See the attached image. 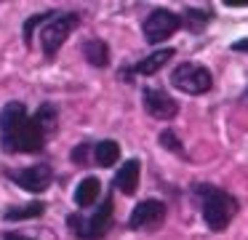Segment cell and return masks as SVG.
I'll return each mask as SVG.
<instances>
[{"mask_svg":"<svg viewBox=\"0 0 248 240\" xmlns=\"http://www.w3.org/2000/svg\"><path fill=\"white\" fill-rule=\"evenodd\" d=\"M93 160L102 168H112L120 160V144L115 139H102V142L93 144Z\"/></svg>","mask_w":248,"mask_h":240,"instance_id":"15","label":"cell"},{"mask_svg":"<svg viewBox=\"0 0 248 240\" xmlns=\"http://www.w3.org/2000/svg\"><path fill=\"white\" fill-rule=\"evenodd\" d=\"M163 219H166V203L157 197H147L134 206L128 216V229H155L163 224Z\"/></svg>","mask_w":248,"mask_h":240,"instance_id":"8","label":"cell"},{"mask_svg":"<svg viewBox=\"0 0 248 240\" xmlns=\"http://www.w3.org/2000/svg\"><path fill=\"white\" fill-rule=\"evenodd\" d=\"M211 19H214V11H211V8H187V11H184L182 24L187 21V27H189L192 32H200Z\"/></svg>","mask_w":248,"mask_h":240,"instance_id":"16","label":"cell"},{"mask_svg":"<svg viewBox=\"0 0 248 240\" xmlns=\"http://www.w3.org/2000/svg\"><path fill=\"white\" fill-rule=\"evenodd\" d=\"M78 24H80V14L78 11H43V21L38 24L35 35L40 37V48H43L46 59H54L59 53L67 35Z\"/></svg>","mask_w":248,"mask_h":240,"instance_id":"3","label":"cell"},{"mask_svg":"<svg viewBox=\"0 0 248 240\" xmlns=\"http://www.w3.org/2000/svg\"><path fill=\"white\" fill-rule=\"evenodd\" d=\"M232 51L248 53V37H246V40H235V43H232Z\"/></svg>","mask_w":248,"mask_h":240,"instance_id":"21","label":"cell"},{"mask_svg":"<svg viewBox=\"0 0 248 240\" xmlns=\"http://www.w3.org/2000/svg\"><path fill=\"white\" fill-rule=\"evenodd\" d=\"M8 179L16 187H22L24 192L40 195V192H46L54 184V168H51V163H35V165H27V168H11L8 171Z\"/></svg>","mask_w":248,"mask_h":240,"instance_id":"6","label":"cell"},{"mask_svg":"<svg viewBox=\"0 0 248 240\" xmlns=\"http://www.w3.org/2000/svg\"><path fill=\"white\" fill-rule=\"evenodd\" d=\"M141 101H144L147 115L155 117V120H173V117L179 115L176 99H171L166 91L155 88V85H147V88L141 91Z\"/></svg>","mask_w":248,"mask_h":240,"instance_id":"9","label":"cell"},{"mask_svg":"<svg viewBox=\"0 0 248 240\" xmlns=\"http://www.w3.org/2000/svg\"><path fill=\"white\" fill-rule=\"evenodd\" d=\"M32 117H35V123L40 126V131H43L46 136H48V133L56 128V117H59V112H56V107H54V104H40V107H38V112H35Z\"/></svg>","mask_w":248,"mask_h":240,"instance_id":"17","label":"cell"},{"mask_svg":"<svg viewBox=\"0 0 248 240\" xmlns=\"http://www.w3.org/2000/svg\"><path fill=\"white\" fill-rule=\"evenodd\" d=\"M246 99H248V88H246Z\"/></svg>","mask_w":248,"mask_h":240,"instance_id":"22","label":"cell"},{"mask_svg":"<svg viewBox=\"0 0 248 240\" xmlns=\"http://www.w3.org/2000/svg\"><path fill=\"white\" fill-rule=\"evenodd\" d=\"M46 213V203L43 200H30L22 203V206H11L3 211V219L6 222H24V219H38Z\"/></svg>","mask_w":248,"mask_h":240,"instance_id":"14","label":"cell"},{"mask_svg":"<svg viewBox=\"0 0 248 240\" xmlns=\"http://www.w3.org/2000/svg\"><path fill=\"white\" fill-rule=\"evenodd\" d=\"M112 195H107L96 208H93L91 216H83V213H70L67 216V229L75 235L78 240H102L104 235L112 227Z\"/></svg>","mask_w":248,"mask_h":240,"instance_id":"4","label":"cell"},{"mask_svg":"<svg viewBox=\"0 0 248 240\" xmlns=\"http://www.w3.org/2000/svg\"><path fill=\"white\" fill-rule=\"evenodd\" d=\"M70 160L75 165H91L93 163V142H80L78 147H72Z\"/></svg>","mask_w":248,"mask_h":240,"instance_id":"18","label":"cell"},{"mask_svg":"<svg viewBox=\"0 0 248 240\" xmlns=\"http://www.w3.org/2000/svg\"><path fill=\"white\" fill-rule=\"evenodd\" d=\"M46 133L22 101H8L0 110V149L6 155H30L46 149Z\"/></svg>","mask_w":248,"mask_h":240,"instance_id":"1","label":"cell"},{"mask_svg":"<svg viewBox=\"0 0 248 240\" xmlns=\"http://www.w3.org/2000/svg\"><path fill=\"white\" fill-rule=\"evenodd\" d=\"M179 27H182V16L179 14H173V11H168V8H155L144 19L141 32H144V40L150 43V46H157V43L168 40Z\"/></svg>","mask_w":248,"mask_h":240,"instance_id":"7","label":"cell"},{"mask_svg":"<svg viewBox=\"0 0 248 240\" xmlns=\"http://www.w3.org/2000/svg\"><path fill=\"white\" fill-rule=\"evenodd\" d=\"M192 192L200 200V213H203V222L208 224V229L224 232L227 224L232 222V216L237 213V197L230 195L227 190L205 184V181H198L192 187Z\"/></svg>","mask_w":248,"mask_h":240,"instance_id":"2","label":"cell"},{"mask_svg":"<svg viewBox=\"0 0 248 240\" xmlns=\"http://www.w3.org/2000/svg\"><path fill=\"white\" fill-rule=\"evenodd\" d=\"M80 51H83V56H86V62L91 64V67H96V69L109 67V46L102 37H88L80 46Z\"/></svg>","mask_w":248,"mask_h":240,"instance_id":"12","label":"cell"},{"mask_svg":"<svg viewBox=\"0 0 248 240\" xmlns=\"http://www.w3.org/2000/svg\"><path fill=\"white\" fill-rule=\"evenodd\" d=\"M173 48H157V51H152L150 56H144L141 62L131 64V67H123L120 69V78L123 80H131V75H155L160 67H166L168 59L173 56Z\"/></svg>","mask_w":248,"mask_h":240,"instance_id":"10","label":"cell"},{"mask_svg":"<svg viewBox=\"0 0 248 240\" xmlns=\"http://www.w3.org/2000/svg\"><path fill=\"white\" fill-rule=\"evenodd\" d=\"M139 176H141V160H136V158L125 160L112 179V190L123 192V195H136V190H139Z\"/></svg>","mask_w":248,"mask_h":240,"instance_id":"11","label":"cell"},{"mask_svg":"<svg viewBox=\"0 0 248 240\" xmlns=\"http://www.w3.org/2000/svg\"><path fill=\"white\" fill-rule=\"evenodd\" d=\"M171 85L182 94L189 96H200V94H208L211 85H214V75H211L208 67L198 62H182L173 67L171 72Z\"/></svg>","mask_w":248,"mask_h":240,"instance_id":"5","label":"cell"},{"mask_svg":"<svg viewBox=\"0 0 248 240\" xmlns=\"http://www.w3.org/2000/svg\"><path fill=\"white\" fill-rule=\"evenodd\" d=\"M160 144L166 149H171V152H176V155H184V147H182V142H179V136L171 131V128H166V131H160Z\"/></svg>","mask_w":248,"mask_h":240,"instance_id":"19","label":"cell"},{"mask_svg":"<svg viewBox=\"0 0 248 240\" xmlns=\"http://www.w3.org/2000/svg\"><path fill=\"white\" fill-rule=\"evenodd\" d=\"M3 240H35V238L22 235V232H3Z\"/></svg>","mask_w":248,"mask_h":240,"instance_id":"20","label":"cell"},{"mask_svg":"<svg viewBox=\"0 0 248 240\" xmlns=\"http://www.w3.org/2000/svg\"><path fill=\"white\" fill-rule=\"evenodd\" d=\"M99 195H102V181H99L96 176H86V179L75 187V195L72 197H75L78 208H91V206H96Z\"/></svg>","mask_w":248,"mask_h":240,"instance_id":"13","label":"cell"}]
</instances>
